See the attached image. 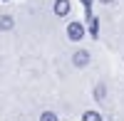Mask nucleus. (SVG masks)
I'll return each mask as SVG.
<instances>
[{"mask_svg": "<svg viewBox=\"0 0 124 121\" xmlns=\"http://www.w3.org/2000/svg\"><path fill=\"white\" fill-rule=\"evenodd\" d=\"M67 37L72 40V42H79V40L85 37V27H82L79 22H70L67 25Z\"/></svg>", "mask_w": 124, "mask_h": 121, "instance_id": "obj_1", "label": "nucleus"}, {"mask_svg": "<svg viewBox=\"0 0 124 121\" xmlns=\"http://www.w3.org/2000/svg\"><path fill=\"white\" fill-rule=\"evenodd\" d=\"M72 62H75V67H87V64H89V52H85V49H79V52H75V57H72Z\"/></svg>", "mask_w": 124, "mask_h": 121, "instance_id": "obj_2", "label": "nucleus"}, {"mask_svg": "<svg viewBox=\"0 0 124 121\" xmlns=\"http://www.w3.org/2000/svg\"><path fill=\"white\" fill-rule=\"evenodd\" d=\"M70 13V0H55V15L65 17Z\"/></svg>", "mask_w": 124, "mask_h": 121, "instance_id": "obj_3", "label": "nucleus"}, {"mask_svg": "<svg viewBox=\"0 0 124 121\" xmlns=\"http://www.w3.org/2000/svg\"><path fill=\"white\" fill-rule=\"evenodd\" d=\"M13 25H15V20L10 15H0V30H13Z\"/></svg>", "mask_w": 124, "mask_h": 121, "instance_id": "obj_4", "label": "nucleus"}, {"mask_svg": "<svg viewBox=\"0 0 124 121\" xmlns=\"http://www.w3.org/2000/svg\"><path fill=\"white\" fill-rule=\"evenodd\" d=\"M89 32H92V37L99 35V20H97L94 15H89Z\"/></svg>", "mask_w": 124, "mask_h": 121, "instance_id": "obj_5", "label": "nucleus"}, {"mask_svg": "<svg viewBox=\"0 0 124 121\" xmlns=\"http://www.w3.org/2000/svg\"><path fill=\"white\" fill-rule=\"evenodd\" d=\"M82 121H102V116L97 111H85V116H82Z\"/></svg>", "mask_w": 124, "mask_h": 121, "instance_id": "obj_6", "label": "nucleus"}, {"mask_svg": "<svg viewBox=\"0 0 124 121\" xmlns=\"http://www.w3.org/2000/svg\"><path fill=\"white\" fill-rule=\"evenodd\" d=\"M40 121H57V114H55V111H42Z\"/></svg>", "mask_w": 124, "mask_h": 121, "instance_id": "obj_7", "label": "nucleus"}, {"mask_svg": "<svg viewBox=\"0 0 124 121\" xmlns=\"http://www.w3.org/2000/svg\"><path fill=\"white\" fill-rule=\"evenodd\" d=\"M82 5H85V13H87V17L92 15V5H94V0H82Z\"/></svg>", "mask_w": 124, "mask_h": 121, "instance_id": "obj_8", "label": "nucleus"}, {"mask_svg": "<svg viewBox=\"0 0 124 121\" xmlns=\"http://www.w3.org/2000/svg\"><path fill=\"white\" fill-rule=\"evenodd\" d=\"M99 3H104V5H109V3H114V0H99Z\"/></svg>", "mask_w": 124, "mask_h": 121, "instance_id": "obj_9", "label": "nucleus"}]
</instances>
